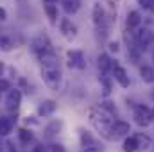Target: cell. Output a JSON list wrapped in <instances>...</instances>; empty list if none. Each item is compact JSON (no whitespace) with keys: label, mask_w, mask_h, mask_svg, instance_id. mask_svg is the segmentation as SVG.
<instances>
[{"label":"cell","mask_w":154,"mask_h":152,"mask_svg":"<svg viewBox=\"0 0 154 152\" xmlns=\"http://www.w3.org/2000/svg\"><path fill=\"white\" fill-rule=\"evenodd\" d=\"M111 70H113V77H115V81L122 86V88H129V75H127V72L118 65V63H113L111 65Z\"/></svg>","instance_id":"cell-7"},{"label":"cell","mask_w":154,"mask_h":152,"mask_svg":"<svg viewBox=\"0 0 154 152\" xmlns=\"http://www.w3.org/2000/svg\"><path fill=\"white\" fill-rule=\"evenodd\" d=\"M13 86H11V82L7 81V79H0V91H9Z\"/></svg>","instance_id":"cell-27"},{"label":"cell","mask_w":154,"mask_h":152,"mask_svg":"<svg viewBox=\"0 0 154 152\" xmlns=\"http://www.w3.org/2000/svg\"><path fill=\"white\" fill-rule=\"evenodd\" d=\"M138 4L145 9H154V0H138Z\"/></svg>","instance_id":"cell-28"},{"label":"cell","mask_w":154,"mask_h":152,"mask_svg":"<svg viewBox=\"0 0 154 152\" xmlns=\"http://www.w3.org/2000/svg\"><path fill=\"white\" fill-rule=\"evenodd\" d=\"M41 77H43V82L54 91H57L61 88V84H63V75H61L59 66H56V68H41Z\"/></svg>","instance_id":"cell-2"},{"label":"cell","mask_w":154,"mask_h":152,"mask_svg":"<svg viewBox=\"0 0 154 152\" xmlns=\"http://www.w3.org/2000/svg\"><path fill=\"white\" fill-rule=\"evenodd\" d=\"M45 13L50 20V23H56L57 22V7L54 4H45Z\"/></svg>","instance_id":"cell-21"},{"label":"cell","mask_w":154,"mask_h":152,"mask_svg":"<svg viewBox=\"0 0 154 152\" xmlns=\"http://www.w3.org/2000/svg\"><path fill=\"white\" fill-rule=\"evenodd\" d=\"M111 132H113V138H122V136H127L131 132V125L124 120H115L113 125H111Z\"/></svg>","instance_id":"cell-9"},{"label":"cell","mask_w":154,"mask_h":152,"mask_svg":"<svg viewBox=\"0 0 154 152\" xmlns=\"http://www.w3.org/2000/svg\"><path fill=\"white\" fill-rule=\"evenodd\" d=\"M125 23H127V29H134V27H138V25L142 23V14H140L138 11H131V13L127 14Z\"/></svg>","instance_id":"cell-18"},{"label":"cell","mask_w":154,"mask_h":152,"mask_svg":"<svg viewBox=\"0 0 154 152\" xmlns=\"http://www.w3.org/2000/svg\"><path fill=\"white\" fill-rule=\"evenodd\" d=\"M0 152H16L14 143L9 140H0Z\"/></svg>","instance_id":"cell-26"},{"label":"cell","mask_w":154,"mask_h":152,"mask_svg":"<svg viewBox=\"0 0 154 152\" xmlns=\"http://www.w3.org/2000/svg\"><path fill=\"white\" fill-rule=\"evenodd\" d=\"M14 120L9 116H0V136H9L13 132Z\"/></svg>","instance_id":"cell-15"},{"label":"cell","mask_w":154,"mask_h":152,"mask_svg":"<svg viewBox=\"0 0 154 152\" xmlns=\"http://www.w3.org/2000/svg\"><path fill=\"white\" fill-rule=\"evenodd\" d=\"M140 77H142V81H143V82L152 84V82H154V68H152V66H149V65L140 66Z\"/></svg>","instance_id":"cell-17"},{"label":"cell","mask_w":154,"mask_h":152,"mask_svg":"<svg viewBox=\"0 0 154 152\" xmlns=\"http://www.w3.org/2000/svg\"><path fill=\"white\" fill-rule=\"evenodd\" d=\"M50 152H66L63 149V145H59V143H52L50 145Z\"/></svg>","instance_id":"cell-29"},{"label":"cell","mask_w":154,"mask_h":152,"mask_svg":"<svg viewBox=\"0 0 154 152\" xmlns=\"http://www.w3.org/2000/svg\"><path fill=\"white\" fill-rule=\"evenodd\" d=\"M111 65H113V61H111V57H109L108 54H100V56L97 57V66H99L100 74L106 75V74L111 70Z\"/></svg>","instance_id":"cell-14"},{"label":"cell","mask_w":154,"mask_h":152,"mask_svg":"<svg viewBox=\"0 0 154 152\" xmlns=\"http://www.w3.org/2000/svg\"><path fill=\"white\" fill-rule=\"evenodd\" d=\"M81 143H82V147H97V141L84 131H81Z\"/></svg>","instance_id":"cell-24"},{"label":"cell","mask_w":154,"mask_h":152,"mask_svg":"<svg viewBox=\"0 0 154 152\" xmlns=\"http://www.w3.org/2000/svg\"><path fill=\"white\" fill-rule=\"evenodd\" d=\"M134 122L140 125V127H147L151 125L152 122V114H151V109L147 106H138L134 109Z\"/></svg>","instance_id":"cell-5"},{"label":"cell","mask_w":154,"mask_h":152,"mask_svg":"<svg viewBox=\"0 0 154 152\" xmlns=\"http://www.w3.org/2000/svg\"><path fill=\"white\" fill-rule=\"evenodd\" d=\"M82 152H102V149H99V147H86Z\"/></svg>","instance_id":"cell-33"},{"label":"cell","mask_w":154,"mask_h":152,"mask_svg":"<svg viewBox=\"0 0 154 152\" xmlns=\"http://www.w3.org/2000/svg\"><path fill=\"white\" fill-rule=\"evenodd\" d=\"M39 63H41V68H56V66H59L56 52H47V54L39 56Z\"/></svg>","instance_id":"cell-12"},{"label":"cell","mask_w":154,"mask_h":152,"mask_svg":"<svg viewBox=\"0 0 154 152\" xmlns=\"http://www.w3.org/2000/svg\"><path fill=\"white\" fill-rule=\"evenodd\" d=\"M81 7V0H63V9L66 14H74Z\"/></svg>","instance_id":"cell-20"},{"label":"cell","mask_w":154,"mask_h":152,"mask_svg":"<svg viewBox=\"0 0 154 152\" xmlns=\"http://www.w3.org/2000/svg\"><path fill=\"white\" fill-rule=\"evenodd\" d=\"M102 82H104V93L109 95V91H111V82H109L108 79H104V77H102Z\"/></svg>","instance_id":"cell-30"},{"label":"cell","mask_w":154,"mask_h":152,"mask_svg":"<svg viewBox=\"0 0 154 152\" xmlns=\"http://www.w3.org/2000/svg\"><path fill=\"white\" fill-rule=\"evenodd\" d=\"M134 140H136L138 150H149V149L152 147V140H151L147 134H143V132H138V134H134Z\"/></svg>","instance_id":"cell-16"},{"label":"cell","mask_w":154,"mask_h":152,"mask_svg":"<svg viewBox=\"0 0 154 152\" xmlns=\"http://www.w3.org/2000/svg\"><path fill=\"white\" fill-rule=\"evenodd\" d=\"M93 22L97 27H104L106 25V11L100 4H95L93 5Z\"/></svg>","instance_id":"cell-13"},{"label":"cell","mask_w":154,"mask_h":152,"mask_svg":"<svg viewBox=\"0 0 154 152\" xmlns=\"http://www.w3.org/2000/svg\"><path fill=\"white\" fill-rule=\"evenodd\" d=\"M113 114L111 111L104 109L102 106L99 108H93L90 111V123L93 125V129L106 140H115L113 138V132H111V125H113Z\"/></svg>","instance_id":"cell-1"},{"label":"cell","mask_w":154,"mask_h":152,"mask_svg":"<svg viewBox=\"0 0 154 152\" xmlns=\"http://www.w3.org/2000/svg\"><path fill=\"white\" fill-rule=\"evenodd\" d=\"M4 102H5V108H7V109L16 111V109L20 108V104H22V91H20L18 88H11V90L7 91Z\"/></svg>","instance_id":"cell-4"},{"label":"cell","mask_w":154,"mask_h":152,"mask_svg":"<svg viewBox=\"0 0 154 152\" xmlns=\"http://www.w3.org/2000/svg\"><path fill=\"white\" fill-rule=\"evenodd\" d=\"M54 2H57V0H45V4H54Z\"/></svg>","instance_id":"cell-36"},{"label":"cell","mask_w":154,"mask_h":152,"mask_svg":"<svg viewBox=\"0 0 154 152\" xmlns=\"http://www.w3.org/2000/svg\"><path fill=\"white\" fill-rule=\"evenodd\" d=\"M151 43H154V29L143 27V29L138 32V45H140L142 48H145V47H149Z\"/></svg>","instance_id":"cell-10"},{"label":"cell","mask_w":154,"mask_h":152,"mask_svg":"<svg viewBox=\"0 0 154 152\" xmlns=\"http://www.w3.org/2000/svg\"><path fill=\"white\" fill-rule=\"evenodd\" d=\"M7 20V11L4 7H0V22H5Z\"/></svg>","instance_id":"cell-32"},{"label":"cell","mask_w":154,"mask_h":152,"mask_svg":"<svg viewBox=\"0 0 154 152\" xmlns=\"http://www.w3.org/2000/svg\"><path fill=\"white\" fill-rule=\"evenodd\" d=\"M32 152H45V149H43L41 145H38V147H34V149H32Z\"/></svg>","instance_id":"cell-35"},{"label":"cell","mask_w":154,"mask_h":152,"mask_svg":"<svg viewBox=\"0 0 154 152\" xmlns=\"http://www.w3.org/2000/svg\"><path fill=\"white\" fill-rule=\"evenodd\" d=\"M109 50H111V52H118V43H116V41H111V43H109Z\"/></svg>","instance_id":"cell-34"},{"label":"cell","mask_w":154,"mask_h":152,"mask_svg":"<svg viewBox=\"0 0 154 152\" xmlns=\"http://www.w3.org/2000/svg\"><path fill=\"white\" fill-rule=\"evenodd\" d=\"M151 114H152V122H154V109H151Z\"/></svg>","instance_id":"cell-37"},{"label":"cell","mask_w":154,"mask_h":152,"mask_svg":"<svg viewBox=\"0 0 154 152\" xmlns=\"http://www.w3.org/2000/svg\"><path fill=\"white\" fill-rule=\"evenodd\" d=\"M152 61H154V52H152Z\"/></svg>","instance_id":"cell-38"},{"label":"cell","mask_w":154,"mask_h":152,"mask_svg":"<svg viewBox=\"0 0 154 152\" xmlns=\"http://www.w3.org/2000/svg\"><path fill=\"white\" fill-rule=\"evenodd\" d=\"M68 66L75 68V70H82L86 66V59H84V54L81 50H70L68 52Z\"/></svg>","instance_id":"cell-6"},{"label":"cell","mask_w":154,"mask_h":152,"mask_svg":"<svg viewBox=\"0 0 154 152\" xmlns=\"http://www.w3.org/2000/svg\"><path fill=\"white\" fill-rule=\"evenodd\" d=\"M31 50L39 57V56H43V54H47V52H54V47H52L50 39L47 38L45 34H41V36H38V38L32 39V43H31Z\"/></svg>","instance_id":"cell-3"},{"label":"cell","mask_w":154,"mask_h":152,"mask_svg":"<svg viewBox=\"0 0 154 152\" xmlns=\"http://www.w3.org/2000/svg\"><path fill=\"white\" fill-rule=\"evenodd\" d=\"M61 127H63V122H61V120H54V122H50V123L47 125V129H45V136H47V138L56 136V134L61 131Z\"/></svg>","instance_id":"cell-19"},{"label":"cell","mask_w":154,"mask_h":152,"mask_svg":"<svg viewBox=\"0 0 154 152\" xmlns=\"http://www.w3.org/2000/svg\"><path fill=\"white\" fill-rule=\"evenodd\" d=\"M18 138H20V141L23 143V145H29L31 141H32V132L31 131H27V129H20V132H18Z\"/></svg>","instance_id":"cell-23"},{"label":"cell","mask_w":154,"mask_h":152,"mask_svg":"<svg viewBox=\"0 0 154 152\" xmlns=\"http://www.w3.org/2000/svg\"><path fill=\"white\" fill-rule=\"evenodd\" d=\"M56 109H57L56 100L47 99V100H43V102L38 106V114H39V116H50V114H54Z\"/></svg>","instance_id":"cell-11"},{"label":"cell","mask_w":154,"mask_h":152,"mask_svg":"<svg viewBox=\"0 0 154 152\" xmlns=\"http://www.w3.org/2000/svg\"><path fill=\"white\" fill-rule=\"evenodd\" d=\"M13 47H14L13 39L7 38V36H0V50H4V52H11Z\"/></svg>","instance_id":"cell-25"},{"label":"cell","mask_w":154,"mask_h":152,"mask_svg":"<svg viewBox=\"0 0 154 152\" xmlns=\"http://www.w3.org/2000/svg\"><path fill=\"white\" fill-rule=\"evenodd\" d=\"M100 106H102L104 109H108V111H111V113H115V108L111 106V102H108V100H104V102H100Z\"/></svg>","instance_id":"cell-31"},{"label":"cell","mask_w":154,"mask_h":152,"mask_svg":"<svg viewBox=\"0 0 154 152\" xmlns=\"http://www.w3.org/2000/svg\"><path fill=\"white\" fill-rule=\"evenodd\" d=\"M138 150V145H136V140L134 136H129L124 140V152H136Z\"/></svg>","instance_id":"cell-22"},{"label":"cell","mask_w":154,"mask_h":152,"mask_svg":"<svg viewBox=\"0 0 154 152\" xmlns=\"http://www.w3.org/2000/svg\"><path fill=\"white\" fill-rule=\"evenodd\" d=\"M59 31L63 32V36L66 39H74L77 36V27L72 23L70 18H63V20L59 22Z\"/></svg>","instance_id":"cell-8"}]
</instances>
